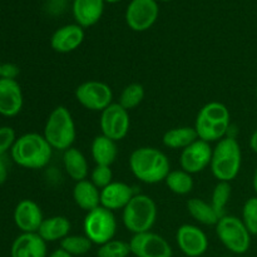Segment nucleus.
<instances>
[{
    "mask_svg": "<svg viewBox=\"0 0 257 257\" xmlns=\"http://www.w3.org/2000/svg\"><path fill=\"white\" fill-rule=\"evenodd\" d=\"M130 168L138 181L147 185L165 182L171 172V163L167 156L156 147L136 148L130 156Z\"/></svg>",
    "mask_w": 257,
    "mask_h": 257,
    "instance_id": "f257e3e1",
    "label": "nucleus"
},
{
    "mask_svg": "<svg viewBox=\"0 0 257 257\" xmlns=\"http://www.w3.org/2000/svg\"><path fill=\"white\" fill-rule=\"evenodd\" d=\"M13 161L27 170H42L50 162L53 148L39 133H25L17 138L12 151Z\"/></svg>",
    "mask_w": 257,
    "mask_h": 257,
    "instance_id": "f03ea898",
    "label": "nucleus"
},
{
    "mask_svg": "<svg viewBox=\"0 0 257 257\" xmlns=\"http://www.w3.org/2000/svg\"><path fill=\"white\" fill-rule=\"evenodd\" d=\"M195 130L198 140L212 143L227 137L231 127L230 109L221 102H210L203 105L197 113Z\"/></svg>",
    "mask_w": 257,
    "mask_h": 257,
    "instance_id": "7ed1b4c3",
    "label": "nucleus"
},
{
    "mask_svg": "<svg viewBox=\"0 0 257 257\" xmlns=\"http://www.w3.org/2000/svg\"><path fill=\"white\" fill-rule=\"evenodd\" d=\"M242 166V152L235 137L222 138L212 150L210 170L220 182H230L237 177Z\"/></svg>",
    "mask_w": 257,
    "mask_h": 257,
    "instance_id": "20e7f679",
    "label": "nucleus"
},
{
    "mask_svg": "<svg viewBox=\"0 0 257 257\" xmlns=\"http://www.w3.org/2000/svg\"><path fill=\"white\" fill-rule=\"evenodd\" d=\"M43 136L53 150L64 151L73 147L77 130L72 113L64 105H58L48 115Z\"/></svg>",
    "mask_w": 257,
    "mask_h": 257,
    "instance_id": "39448f33",
    "label": "nucleus"
},
{
    "mask_svg": "<svg viewBox=\"0 0 257 257\" xmlns=\"http://www.w3.org/2000/svg\"><path fill=\"white\" fill-rule=\"evenodd\" d=\"M157 205L155 200L145 193L135 195L123 208L122 221L124 227L133 235L152 230L157 220Z\"/></svg>",
    "mask_w": 257,
    "mask_h": 257,
    "instance_id": "423d86ee",
    "label": "nucleus"
},
{
    "mask_svg": "<svg viewBox=\"0 0 257 257\" xmlns=\"http://www.w3.org/2000/svg\"><path fill=\"white\" fill-rule=\"evenodd\" d=\"M215 230L218 240L230 252L243 255L250 250L252 235L248 232L245 223L237 216H222L215 226Z\"/></svg>",
    "mask_w": 257,
    "mask_h": 257,
    "instance_id": "0eeeda50",
    "label": "nucleus"
},
{
    "mask_svg": "<svg viewBox=\"0 0 257 257\" xmlns=\"http://www.w3.org/2000/svg\"><path fill=\"white\" fill-rule=\"evenodd\" d=\"M83 230L93 245L100 246L113 240L117 232V218L114 212L103 206L89 211L83 221Z\"/></svg>",
    "mask_w": 257,
    "mask_h": 257,
    "instance_id": "6e6552de",
    "label": "nucleus"
},
{
    "mask_svg": "<svg viewBox=\"0 0 257 257\" xmlns=\"http://www.w3.org/2000/svg\"><path fill=\"white\" fill-rule=\"evenodd\" d=\"M74 97L85 109L103 112L113 103L112 88L99 80H87L75 88Z\"/></svg>",
    "mask_w": 257,
    "mask_h": 257,
    "instance_id": "1a4fd4ad",
    "label": "nucleus"
},
{
    "mask_svg": "<svg viewBox=\"0 0 257 257\" xmlns=\"http://www.w3.org/2000/svg\"><path fill=\"white\" fill-rule=\"evenodd\" d=\"M160 15L157 0H131L125 9V24L137 33L146 32L156 24Z\"/></svg>",
    "mask_w": 257,
    "mask_h": 257,
    "instance_id": "9d476101",
    "label": "nucleus"
},
{
    "mask_svg": "<svg viewBox=\"0 0 257 257\" xmlns=\"http://www.w3.org/2000/svg\"><path fill=\"white\" fill-rule=\"evenodd\" d=\"M99 127L103 136L115 142L122 141L130 132V112L125 110L119 103L113 102L109 107L100 112Z\"/></svg>",
    "mask_w": 257,
    "mask_h": 257,
    "instance_id": "9b49d317",
    "label": "nucleus"
},
{
    "mask_svg": "<svg viewBox=\"0 0 257 257\" xmlns=\"http://www.w3.org/2000/svg\"><path fill=\"white\" fill-rule=\"evenodd\" d=\"M131 253L136 257H172L173 250L163 236L147 231L133 235L130 240Z\"/></svg>",
    "mask_w": 257,
    "mask_h": 257,
    "instance_id": "f8f14e48",
    "label": "nucleus"
},
{
    "mask_svg": "<svg viewBox=\"0 0 257 257\" xmlns=\"http://www.w3.org/2000/svg\"><path fill=\"white\" fill-rule=\"evenodd\" d=\"M176 242L181 252L187 257H201L208 250V237L205 231L190 223L178 227Z\"/></svg>",
    "mask_w": 257,
    "mask_h": 257,
    "instance_id": "ddd939ff",
    "label": "nucleus"
},
{
    "mask_svg": "<svg viewBox=\"0 0 257 257\" xmlns=\"http://www.w3.org/2000/svg\"><path fill=\"white\" fill-rule=\"evenodd\" d=\"M212 150L208 142L202 140H197L182 150L180 156L181 170L186 171L190 175H196L206 168L210 167L211 157H212Z\"/></svg>",
    "mask_w": 257,
    "mask_h": 257,
    "instance_id": "4468645a",
    "label": "nucleus"
},
{
    "mask_svg": "<svg viewBox=\"0 0 257 257\" xmlns=\"http://www.w3.org/2000/svg\"><path fill=\"white\" fill-rule=\"evenodd\" d=\"M85 38L84 28L74 24H67L58 28L50 37V47L54 52L68 54L77 50L83 44Z\"/></svg>",
    "mask_w": 257,
    "mask_h": 257,
    "instance_id": "2eb2a0df",
    "label": "nucleus"
},
{
    "mask_svg": "<svg viewBox=\"0 0 257 257\" xmlns=\"http://www.w3.org/2000/svg\"><path fill=\"white\" fill-rule=\"evenodd\" d=\"M14 223L22 233H35L44 221L40 206L33 200H22L14 208Z\"/></svg>",
    "mask_w": 257,
    "mask_h": 257,
    "instance_id": "dca6fc26",
    "label": "nucleus"
},
{
    "mask_svg": "<svg viewBox=\"0 0 257 257\" xmlns=\"http://www.w3.org/2000/svg\"><path fill=\"white\" fill-rule=\"evenodd\" d=\"M23 105L24 95L18 80L0 78V115L15 117L22 112Z\"/></svg>",
    "mask_w": 257,
    "mask_h": 257,
    "instance_id": "f3484780",
    "label": "nucleus"
},
{
    "mask_svg": "<svg viewBox=\"0 0 257 257\" xmlns=\"http://www.w3.org/2000/svg\"><path fill=\"white\" fill-rule=\"evenodd\" d=\"M135 195L133 188L128 183L113 181L110 185L100 190V206L113 212L123 211Z\"/></svg>",
    "mask_w": 257,
    "mask_h": 257,
    "instance_id": "a211bd4d",
    "label": "nucleus"
},
{
    "mask_svg": "<svg viewBox=\"0 0 257 257\" xmlns=\"http://www.w3.org/2000/svg\"><path fill=\"white\" fill-rule=\"evenodd\" d=\"M104 0H73L72 13L75 23L82 28L97 24L104 13Z\"/></svg>",
    "mask_w": 257,
    "mask_h": 257,
    "instance_id": "6ab92c4d",
    "label": "nucleus"
},
{
    "mask_svg": "<svg viewBox=\"0 0 257 257\" xmlns=\"http://www.w3.org/2000/svg\"><path fill=\"white\" fill-rule=\"evenodd\" d=\"M10 257H48L47 242L35 233H20L10 248Z\"/></svg>",
    "mask_w": 257,
    "mask_h": 257,
    "instance_id": "aec40b11",
    "label": "nucleus"
},
{
    "mask_svg": "<svg viewBox=\"0 0 257 257\" xmlns=\"http://www.w3.org/2000/svg\"><path fill=\"white\" fill-rule=\"evenodd\" d=\"M73 200L80 210L89 212L100 206V190L88 178L79 181L73 187Z\"/></svg>",
    "mask_w": 257,
    "mask_h": 257,
    "instance_id": "412c9836",
    "label": "nucleus"
},
{
    "mask_svg": "<svg viewBox=\"0 0 257 257\" xmlns=\"http://www.w3.org/2000/svg\"><path fill=\"white\" fill-rule=\"evenodd\" d=\"M63 166H64L65 173L74 182L87 180L89 176L87 157L83 155L82 151L75 147H70L69 150L63 152Z\"/></svg>",
    "mask_w": 257,
    "mask_h": 257,
    "instance_id": "4be33fe9",
    "label": "nucleus"
},
{
    "mask_svg": "<svg viewBox=\"0 0 257 257\" xmlns=\"http://www.w3.org/2000/svg\"><path fill=\"white\" fill-rule=\"evenodd\" d=\"M72 228V223L65 216H52V217L44 218L38 230V235L45 241V242H55L62 241L67 237Z\"/></svg>",
    "mask_w": 257,
    "mask_h": 257,
    "instance_id": "5701e85b",
    "label": "nucleus"
},
{
    "mask_svg": "<svg viewBox=\"0 0 257 257\" xmlns=\"http://www.w3.org/2000/svg\"><path fill=\"white\" fill-rule=\"evenodd\" d=\"M90 153H92V158L95 165L110 167L117 160V142L103 135L97 136L90 145Z\"/></svg>",
    "mask_w": 257,
    "mask_h": 257,
    "instance_id": "b1692460",
    "label": "nucleus"
},
{
    "mask_svg": "<svg viewBox=\"0 0 257 257\" xmlns=\"http://www.w3.org/2000/svg\"><path fill=\"white\" fill-rule=\"evenodd\" d=\"M198 140L197 132H196L195 127H188V125H183V127H176L171 128L167 132L163 135L162 142L163 145L171 150H185L190 145Z\"/></svg>",
    "mask_w": 257,
    "mask_h": 257,
    "instance_id": "393cba45",
    "label": "nucleus"
},
{
    "mask_svg": "<svg viewBox=\"0 0 257 257\" xmlns=\"http://www.w3.org/2000/svg\"><path fill=\"white\" fill-rule=\"evenodd\" d=\"M186 206L191 217L201 225L216 226L221 218L212 205L201 198H190Z\"/></svg>",
    "mask_w": 257,
    "mask_h": 257,
    "instance_id": "a878e982",
    "label": "nucleus"
},
{
    "mask_svg": "<svg viewBox=\"0 0 257 257\" xmlns=\"http://www.w3.org/2000/svg\"><path fill=\"white\" fill-rule=\"evenodd\" d=\"M165 183L171 192L178 196L188 195L195 186L192 175L183 170L171 171L166 177Z\"/></svg>",
    "mask_w": 257,
    "mask_h": 257,
    "instance_id": "bb28decb",
    "label": "nucleus"
},
{
    "mask_svg": "<svg viewBox=\"0 0 257 257\" xmlns=\"http://www.w3.org/2000/svg\"><path fill=\"white\" fill-rule=\"evenodd\" d=\"M145 94V87L142 84H140V83H131L127 87L123 88L117 103H119L125 110L130 112V110L137 108L143 102Z\"/></svg>",
    "mask_w": 257,
    "mask_h": 257,
    "instance_id": "cd10ccee",
    "label": "nucleus"
},
{
    "mask_svg": "<svg viewBox=\"0 0 257 257\" xmlns=\"http://www.w3.org/2000/svg\"><path fill=\"white\" fill-rule=\"evenodd\" d=\"M93 243L85 235H68L60 241V248L72 256H83L92 248Z\"/></svg>",
    "mask_w": 257,
    "mask_h": 257,
    "instance_id": "c85d7f7f",
    "label": "nucleus"
},
{
    "mask_svg": "<svg viewBox=\"0 0 257 257\" xmlns=\"http://www.w3.org/2000/svg\"><path fill=\"white\" fill-rule=\"evenodd\" d=\"M231 192H232V188H231L230 182L220 181L215 186V188H213L210 203L212 205V207L215 208V211L218 213L220 217L225 216L226 206H227L228 201L231 198Z\"/></svg>",
    "mask_w": 257,
    "mask_h": 257,
    "instance_id": "c756f323",
    "label": "nucleus"
},
{
    "mask_svg": "<svg viewBox=\"0 0 257 257\" xmlns=\"http://www.w3.org/2000/svg\"><path fill=\"white\" fill-rule=\"evenodd\" d=\"M131 255L130 242L123 240H113L103 243L98 247V257H128Z\"/></svg>",
    "mask_w": 257,
    "mask_h": 257,
    "instance_id": "7c9ffc66",
    "label": "nucleus"
},
{
    "mask_svg": "<svg viewBox=\"0 0 257 257\" xmlns=\"http://www.w3.org/2000/svg\"><path fill=\"white\" fill-rule=\"evenodd\" d=\"M242 222L252 236H257V196L246 200L242 207Z\"/></svg>",
    "mask_w": 257,
    "mask_h": 257,
    "instance_id": "2f4dec72",
    "label": "nucleus"
},
{
    "mask_svg": "<svg viewBox=\"0 0 257 257\" xmlns=\"http://www.w3.org/2000/svg\"><path fill=\"white\" fill-rule=\"evenodd\" d=\"M90 181L97 186L99 190L107 187L113 182V172L109 166H98L93 168L90 172Z\"/></svg>",
    "mask_w": 257,
    "mask_h": 257,
    "instance_id": "473e14b6",
    "label": "nucleus"
},
{
    "mask_svg": "<svg viewBox=\"0 0 257 257\" xmlns=\"http://www.w3.org/2000/svg\"><path fill=\"white\" fill-rule=\"evenodd\" d=\"M17 138L14 128L10 127V125H2L0 127V156H4L5 153L12 151Z\"/></svg>",
    "mask_w": 257,
    "mask_h": 257,
    "instance_id": "72a5a7b5",
    "label": "nucleus"
},
{
    "mask_svg": "<svg viewBox=\"0 0 257 257\" xmlns=\"http://www.w3.org/2000/svg\"><path fill=\"white\" fill-rule=\"evenodd\" d=\"M19 73H20V69L17 64H14V63H3L2 78H5V79L17 80Z\"/></svg>",
    "mask_w": 257,
    "mask_h": 257,
    "instance_id": "f704fd0d",
    "label": "nucleus"
},
{
    "mask_svg": "<svg viewBox=\"0 0 257 257\" xmlns=\"http://www.w3.org/2000/svg\"><path fill=\"white\" fill-rule=\"evenodd\" d=\"M8 178V166L4 161V156H0V185L5 183Z\"/></svg>",
    "mask_w": 257,
    "mask_h": 257,
    "instance_id": "c9c22d12",
    "label": "nucleus"
},
{
    "mask_svg": "<svg viewBox=\"0 0 257 257\" xmlns=\"http://www.w3.org/2000/svg\"><path fill=\"white\" fill-rule=\"evenodd\" d=\"M48 257H74V256H72L70 253H68L67 251H64L63 248L59 247V248H57V250L53 251L52 253H49Z\"/></svg>",
    "mask_w": 257,
    "mask_h": 257,
    "instance_id": "e433bc0d",
    "label": "nucleus"
},
{
    "mask_svg": "<svg viewBox=\"0 0 257 257\" xmlns=\"http://www.w3.org/2000/svg\"><path fill=\"white\" fill-rule=\"evenodd\" d=\"M248 145H250L251 151L257 155V130L251 135L250 141H248Z\"/></svg>",
    "mask_w": 257,
    "mask_h": 257,
    "instance_id": "4c0bfd02",
    "label": "nucleus"
},
{
    "mask_svg": "<svg viewBox=\"0 0 257 257\" xmlns=\"http://www.w3.org/2000/svg\"><path fill=\"white\" fill-rule=\"evenodd\" d=\"M252 187H253V190H255V193H256V196H257V168L255 170V173H253Z\"/></svg>",
    "mask_w": 257,
    "mask_h": 257,
    "instance_id": "58836bf2",
    "label": "nucleus"
},
{
    "mask_svg": "<svg viewBox=\"0 0 257 257\" xmlns=\"http://www.w3.org/2000/svg\"><path fill=\"white\" fill-rule=\"evenodd\" d=\"M105 3H109V4H115V3H119L122 2V0H104Z\"/></svg>",
    "mask_w": 257,
    "mask_h": 257,
    "instance_id": "ea45409f",
    "label": "nucleus"
},
{
    "mask_svg": "<svg viewBox=\"0 0 257 257\" xmlns=\"http://www.w3.org/2000/svg\"><path fill=\"white\" fill-rule=\"evenodd\" d=\"M157 2H162V3H168V2H173V0H157Z\"/></svg>",
    "mask_w": 257,
    "mask_h": 257,
    "instance_id": "a19ab883",
    "label": "nucleus"
},
{
    "mask_svg": "<svg viewBox=\"0 0 257 257\" xmlns=\"http://www.w3.org/2000/svg\"><path fill=\"white\" fill-rule=\"evenodd\" d=\"M2 65L3 63H0V78H2Z\"/></svg>",
    "mask_w": 257,
    "mask_h": 257,
    "instance_id": "79ce46f5",
    "label": "nucleus"
},
{
    "mask_svg": "<svg viewBox=\"0 0 257 257\" xmlns=\"http://www.w3.org/2000/svg\"><path fill=\"white\" fill-rule=\"evenodd\" d=\"M256 97H257V87H256Z\"/></svg>",
    "mask_w": 257,
    "mask_h": 257,
    "instance_id": "37998d69",
    "label": "nucleus"
}]
</instances>
